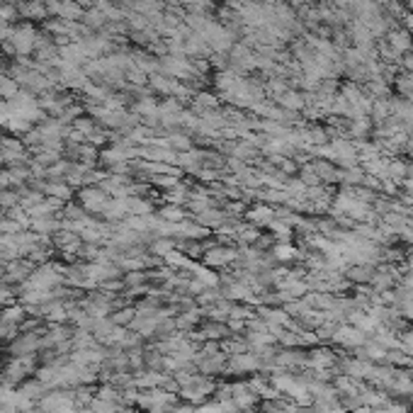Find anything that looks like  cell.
<instances>
[{"label": "cell", "mask_w": 413, "mask_h": 413, "mask_svg": "<svg viewBox=\"0 0 413 413\" xmlns=\"http://www.w3.org/2000/svg\"><path fill=\"white\" fill-rule=\"evenodd\" d=\"M389 44L394 47V51H408L411 49V37H408V32H392L389 34Z\"/></svg>", "instance_id": "obj_1"}]
</instances>
